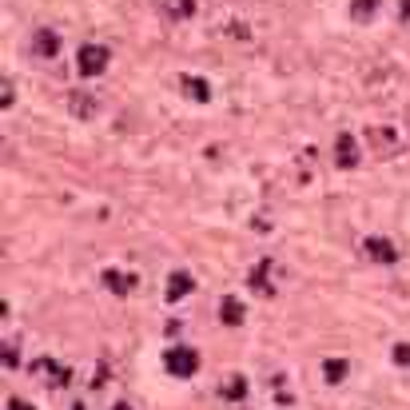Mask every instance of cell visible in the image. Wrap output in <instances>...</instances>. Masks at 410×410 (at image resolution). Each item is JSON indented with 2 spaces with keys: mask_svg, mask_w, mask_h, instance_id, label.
<instances>
[{
  "mask_svg": "<svg viewBox=\"0 0 410 410\" xmlns=\"http://www.w3.org/2000/svg\"><path fill=\"white\" fill-rule=\"evenodd\" d=\"M104 287H108L111 295H128V291L135 287V275H123L120 267H108V271H104Z\"/></svg>",
  "mask_w": 410,
  "mask_h": 410,
  "instance_id": "7",
  "label": "cell"
},
{
  "mask_svg": "<svg viewBox=\"0 0 410 410\" xmlns=\"http://www.w3.org/2000/svg\"><path fill=\"white\" fill-rule=\"evenodd\" d=\"M191 291H195V279H191L188 271H171V275H167V303H171V307H176L183 295H191Z\"/></svg>",
  "mask_w": 410,
  "mask_h": 410,
  "instance_id": "4",
  "label": "cell"
},
{
  "mask_svg": "<svg viewBox=\"0 0 410 410\" xmlns=\"http://www.w3.org/2000/svg\"><path fill=\"white\" fill-rule=\"evenodd\" d=\"M164 366L176 378H191L195 370H200V351H195V346H171V351L164 355Z\"/></svg>",
  "mask_w": 410,
  "mask_h": 410,
  "instance_id": "1",
  "label": "cell"
},
{
  "mask_svg": "<svg viewBox=\"0 0 410 410\" xmlns=\"http://www.w3.org/2000/svg\"><path fill=\"white\" fill-rule=\"evenodd\" d=\"M351 375V363H346V358H327V363H322V378H327V382H343V378Z\"/></svg>",
  "mask_w": 410,
  "mask_h": 410,
  "instance_id": "10",
  "label": "cell"
},
{
  "mask_svg": "<svg viewBox=\"0 0 410 410\" xmlns=\"http://www.w3.org/2000/svg\"><path fill=\"white\" fill-rule=\"evenodd\" d=\"M223 399H227V402H243V399H247V378H243V375H231V378H227V387H223Z\"/></svg>",
  "mask_w": 410,
  "mask_h": 410,
  "instance_id": "11",
  "label": "cell"
},
{
  "mask_svg": "<svg viewBox=\"0 0 410 410\" xmlns=\"http://www.w3.org/2000/svg\"><path fill=\"white\" fill-rule=\"evenodd\" d=\"M375 12H378V0H351V16H355L358 24H366Z\"/></svg>",
  "mask_w": 410,
  "mask_h": 410,
  "instance_id": "12",
  "label": "cell"
},
{
  "mask_svg": "<svg viewBox=\"0 0 410 410\" xmlns=\"http://www.w3.org/2000/svg\"><path fill=\"white\" fill-rule=\"evenodd\" d=\"M72 111H76V116H92V111H96V96L76 92V96H72Z\"/></svg>",
  "mask_w": 410,
  "mask_h": 410,
  "instance_id": "13",
  "label": "cell"
},
{
  "mask_svg": "<svg viewBox=\"0 0 410 410\" xmlns=\"http://www.w3.org/2000/svg\"><path fill=\"white\" fill-rule=\"evenodd\" d=\"M4 366H8V370L16 366V351H12V346H4Z\"/></svg>",
  "mask_w": 410,
  "mask_h": 410,
  "instance_id": "18",
  "label": "cell"
},
{
  "mask_svg": "<svg viewBox=\"0 0 410 410\" xmlns=\"http://www.w3.org/2000/svg\"><path fill=\"white\" fill-rule=\"evenodd\" d=\"M267 271H271V263L263 259V263H259L255 271H251V287H255V291H263V295H271V287H267Z\"/></svg>",
  "mask_w": 410,
  "mask_h": 410,
  "instance_id": "14",
  "label": "cell"
},
{
  "mask_svg": "<svg viewBox=\"0 0 410 410\" xmlns=\"http://www.w3.org/2000/svg\"><path fill=\"white\" fill-rule=\"evenodd\" d=\"M195 12V0H176V16H191Z\"/></svg>",
  "mask_w": 410,
  "mask_h": 410,
  "instance_id": "16",
  "label": "cell"
},
{
  "mask_svg": "<svg viewBox=\"0 0 410 410\" xmlns=\"http://www.w3.org/2000/svg\"><path fill=\"white\" fill-rule=\"evenodd\" d=\"M72 410H88V406H84V402H72Z\"/></svg>",
  "mask_w": 410,
  "mask_h": 410,
  "instance_id": "21",
  "label": "cell"
},
{
  "mask_svg": "<svg viewBox=\"0 0 410 410\" xmlns=\"http://www.w3.org/2000/svg\"><path fill=\"white\" fill-rule=\"evenodd\" d=\"M179 88L188 92L195 104H207L211 100V88H207V80H203V76H179Z\"/></svg>",
  "mask_w": 410,
  "mask_h": 410,
  "instance_id": "8",
  "label": "cell"
},
{
  "mask_svg": "<svg viewBox=\"0 0 410 410\" xmlns=\"http://www.w3.org/2000/svg\"><path fill=\"white\" fill-rule=\"evenodd\" d=\"M111 410H132V406H128V402H116V406H111Z\"/></svg>",
  "mask_w": 410,
  "mask_h": 410,
  "instance_id": "20",
  "label": "cell"
},
{
  "mask_svg": "<svg viewBox=\"0 0 410 410\" xmlns=\"http://www.w3.org/2000/svg\"><path fill=\"white\" fill-rule=\"evenodd\" d=\"M399 16H402V20H410V0H402V4H399Z\"/></svg>",
  "mask_w": 410,
  "mask_h": 410,
  "instance_id": "19",
  "label": "cell"
},
{
  "mask_svg": "<svg viewBox=\"0 0 410 410\" xmlns=\"http://www.w3.org/2000/svg\"><path fill=\"white\" fill-rule=\"evenodd\" d=\"M111 64V48H104V44H84L80 48V56H76V68H80V76H100L104 68Z\"/></svg>",
  "mask_w": 410,
  "mask_h": 410,
  "instance_id": "2",
  "label": "cell"
},
{
  "mask_svg": "<svg viewBox=\"0 0 410 410\" xmlns=\"http://www.w3.org/2000/svg\"><path fill=\"white\" fill-rule=\"evenodd\" d=\"M32 52L44 56V60H52V56L60 52V36H56L52 28H40V32L32 36Z\"/></svg>",
  "mask_w": 410,
  "mask_h": 410,
  "instance_id": "6",
  "label": "cell"
},
{
  "mask_svg": "<svg viewBox=\"0 0 410 410\" xmlns=\"http://www.w3.org/2000/svg\"><path fill=\"white\" fill-rule=\"evenodd\" d=\"M8 410H36L32 402H24V399H8Z\"/></svg>",
  "mask_w": 410,
  "mask_h": 410,
  "instance_id": "17",
  "label": "cell"
},
{
  "mask_svg": "<svg viewBox=\"0 0 410 410\" xmlns=\"http://www.w3.org/2000/svg\"><path fill=\"white\" fill-rule=\"evenodd\" d=\"M219 319L227 322V327H239V322L247 319V307L239 299H235V295H227V299L219 303Z\"/></svg>",
  "mask_w": 410,
  "mask_h": 410,
  "instance_id": "9",
  "label": "cell"
},
{
  "mask_svg": "<svg viewBox=\"0 0 410 410\" xmlns=\"http://www.w3.org/2000/svg\"><path fill=\"white\" fill-rule=\"evenodd\" d=\"M334 159H339V167H346V171H355L358 167V144H355V135H339L334 140Z\"/></svg>",
  "mask_w": 410,
  "mask_h": 410,
  "instance_id": "3",
  "label": "cell"
},
{
  "mask_svg": "<svg viewBox=\"0 0 410 410\" xmlns=\"http://www.w3.org/2000/svg\"><path fill=\"white\" fill-rule=\"evenodd\" d=\"M390 358H394V366H410V343H399L390 351Z\"/></svg>",
  "mask_w": 410,
  "mask_h": 410,
  "instance_id": "15",
  "label": "cell"
},
{
  "mask_svg": "<svg viewBox=\"0 0 410 410\" xmlns=\"http://www.w3.org/2000/svg\"><path fill=\"white\" fill-rule=\"evenodd\" d=\"M366 255L375 259V263H394V259H399V251H394V243H390V239H382V235H370V239H366Z\"/></svg>",
  "mask_w": 410,
  "mask_h": 410,
  "instance_id": "5",
  "label": "cell"
}]
</instances>
